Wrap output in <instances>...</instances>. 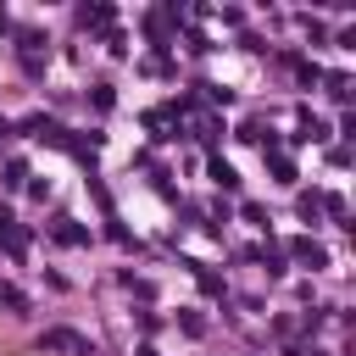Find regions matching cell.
I'll use <instances>...</instances> for the list:
<instances>
[{"label":"cell","instance_id":"1","mask_svg":"<svg viewBox=\"0 0 356 356\" xmlns=\"http://www.w3.org/2000/svg\"><path fill=\"white\" fill-rule=\"evenodd\" d=\"M39 345H44V350H61V356H89V339H83L78 328H44Z\"/></svg>","mask_w":356,"mask_h":356},{"label":"cell","instance_id":"2","mask_svg":"<svg viewBox=\"0 0 356 356\" xmlns=\"http://www.w3.org/2000/svg\"><path fill=\"white\" fill-rule=\"evenodd\" d=\"M295 256L312 261V267H323V245H312V239H295Z\"/></svg>","mask_w":356,"mask_h":356}]
</instances>
